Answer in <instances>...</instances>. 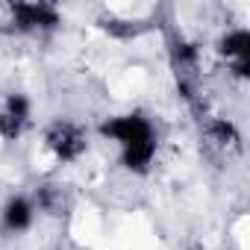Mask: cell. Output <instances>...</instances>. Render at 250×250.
<instances>
[{
    "label": "cell",
    "instance_id": "1",
    "mask_svg": "<svg viewBox=\"0 0 250 250\" xmlns=\"http://www.w3.org/2000/svg\"><path fill=\"white\" fill-rule=\"evenodd\" d=\"M100 139L118 145V147H130L136 142H145V139H153L156 136V127L153 121L142 112H124V115H112L106 118L100 127H97Z\"/></svg>",
    "mask_w": 250,
    "mask_h": 250
},
{
    "label": "cell",
    "instance_id": "2",
    "mask_svg": "<svg viewBox=\"0 0 250 250\" xmlns=\"http://www.w3.org/2000/svg\"><path fill=\"white\" fill-rule=\"evenodd\" d=\"M44 147L59 162H80L88 150V133L74 121H53L44 130Z\"/></svg>",
    "mask_w": 250,
    "mask_h": 250
},
{
    "label": "cell",
    "instance_id": "3",
    "mask_svg": "<svg viewBox=\"0 0 250 250\" xmlns=\"http://www.w3.org/2000/svg\"><path fill=\"white\" fill-rule=\"evenodd\" d=\"M9 15L18 33H47L62 24V15L53 3H12Z\"/></svg>",
    "mask_w": 250,
    "mask_h": 250
},
{
    "label": "cell",
    "instance_id": "4",
    "mask_svg": "<svg viewBox=\"0 0 250 250\" xmlns=\"http://www.w3.org/2000/svg\"><path fill=\"white\" fill-rule=\"evenodd\" d=\"M36 224V200L27 194H9L0 206V229L9 235H24Z\"/></svg>",
    "mask_w": 250,
    "mask_h": 250
},
{
    "label": "cell",
    "instance_id": "5",
    "mask_svg": "<svg viewBox=\"0 0 250 250\" xmlns=\"http://www.w3.org/2000/svg\"><path fill=\"white\" fill-rule=\"evenodd\" d=\"M156 156H159V136L136 142L130 147H121V165L127 168L130 174H147L153 168Z\"/></svg>",
    "mask_w": 250,
    "mask_h": 250
},
{
    "label": "cell",
    "instance_id": "6",
    "mask_svg": "<svg viewBox=\"0 0 250 250\" xmlns=\"http://www.w3.org/2000/svg\"><path fill=\"white\" fill-rule=\"evenodd\" d=\"M206 136L215 147L221 150H235L241 147V130H238V124L232 118H212L206 124Z\"/></svg>",
    "mask_w": 250,
    "mask_h": 250
},
{
    "label": "cell",
    "instance_id": "7",
    "mask_svg": "<svg viewBox=\"0 0 250 250\" xmlns=\"http://www.w3.org/2000/svg\"><path fill=\"white\" fill-rule=\"evenodd\" d=\"M3 112L12 115L21 124H30V118H33V100L24 91H9L6 100H3Z\"/></svg>",
    "mask_w": 250,
    "mask_h": 250
},
{
    "label": "cell",
    "instance_id": "8",
    "mask_svg": "<svg viewBox=\"0 0 250 250\" xmlns=\"http://www.w3.org/2000/svg\"><path fill=\"white\" fill-rule=\"evenodd\" d=\"M24 130H27V124L15 121L12 115H6L3 109H0V139H3V142H15V139L24 136Z\"/></svg>",
    "mask_w": 250,
    "mask_h": 250
}]
</instances>
